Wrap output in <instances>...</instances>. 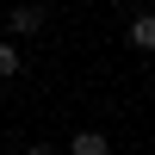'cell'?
Segmentation results:
<instances>
[{"label": "cell", "mask_w": 155, "mask_h": 155, "mask_svg": "<svg viewBox=\"0 0 155 155\" xmlns=\"http://www.w3.org/2000/svg\"><path fill=\"white\" fill-rule=\"evenodd\" d=\"M19 74V44H0V81H12Z\"/></svg>", "instance_id": "277c9868"}, {"label": "cell", "mask_w": 155, "mask_h": 155, "mask_svg": "<svg viewBox=\"0 0 155 155\" xmlns=\"http://www.w3.org/2000/svg\"><path fill=\"white\" fill-rule=\"evenodd\" d=\"M68 155H112V137L106 130H74L68 137Z\"/></svg>", "instance_id": "7a4b0ae2"}, {"label": "cell", "mask_w": 155, "mask_h": 155, "mask_svg": "<svg viewBox=\"0 0 155 155\" xmlns=\"http://www.w3.org/2000/svg\"><path fill=\"white\" fill-rule=\"evenodd\" d=\"M44 31V6H37V0H19V6H12V37H37Z\"/></svg>", "instance_id": "6da1fadb"}, {"label": "cell", "mask_w": 155, "mask_h": 155, "mask_svg": "<svg viewBox=\"0 0 155 155\" xmlns=\"http://www.w3.org/2000/svg\"><path fill=\"white\" fill-rule=\"evenodd\" d=\"M25 155H62V149H56V143H31Z\"/></svg>", "instance_id": "5b68a950"}, {"label": "cell", "mask_w": 155, "mask_h": 155, "mask_svg": "<svg viewBox=\"0 0 155 155\" xmlns=\"http://www.w3.org/2000/svg\"><path fill=\"white\" fill-rule=\"evenodd\" d=\"M124 37H130V50H149V44H155V19H149V12H137Z\"/></svg>", "instance_id": "3957f363"}]
</instances>
